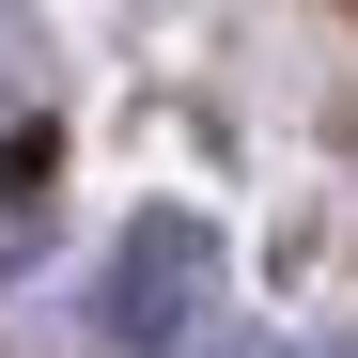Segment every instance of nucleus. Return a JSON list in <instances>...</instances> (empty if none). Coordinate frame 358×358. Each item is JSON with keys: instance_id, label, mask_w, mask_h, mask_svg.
Here are the masks:
<instances>
[{"instance_id": "f03ea898", "label": "nucleus", "mask_w": 358, "mask_h": 358, "mask_svg": "<svg viewBox=\"0 0 358 358\" xmlns=\"http://www.w3.org/2000/svg\"><path fill=\"white\" fill-rule=\"evenodd\" d=\"M203 358H296V343H203Z\"/></svg>"}, {"instance_id": "f257e3e1", "label": "nucleus", "mask_w": 358, "mask_h": 358, "mask_svg": "<svg viewBox=\"0 0 358 358\" xmlns=\"http://www.w3.org/2000/svg\"><path fill=\"white\" fill-rule=\"evenodd\" d=\"M203 296H218V234L187 203H156L109 234V280H94V327L125 343V358H187L203 343Z\"/></svg>"}, {"instance_id": "7ed1b4c3", "label": "nucleus", "mask_w": 358, "mask_h": 358, "mask_svg": "<svg viewBox=\"0 0 358 358\" xmlns=\"http://www.w3.org/2000/svg\"><path fill=\"white\" fill-rule=\"evenodd\" d=\"M296 358H358V343H296Z\"/></svg>"}]
</instances>
